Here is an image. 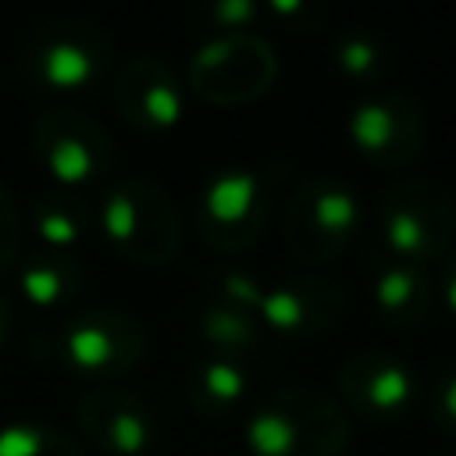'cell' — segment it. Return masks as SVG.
I'll list each match as a JSON object with an SVG mask.
<instances>
[{"instance_id": "cell-25", "label": "cell", "mask_w": 456, "mask_h": 456, "mask_svg": "<svg viewBox=\"0 0 456 456\" xmlns=\"http://www.w3.org/2000/svg\"><path fill=\"white\" fill-rule=\"evenodd\" d=\"M442 306L456 317V249L442 256Z\"/></svg>"}, {"instance_id": "cell-6", "label": "cell", "mask_w": 456, "mask_h": 456, "mask_svg": "<svg viewBox=\"0 0 456 456\" xmlns=\"http://www.w3.org/2000/svg\"><path fill=\"white\" fill-rule=\"evenodd\" d=\"M274 175L256 164H224L207 175L196 196V232L221 253L235 256L249 249L271 217Z\"/></svg>"}, {"instance_id": "cell-22", "label": "cell", "mask_w": 456, "mask_h": 456, "mask_svg": "<svg viewBox=\"0 0 456 456\" xmlns=\"http://www.w3.org/2000/svg\"><path fill=\"white\" fill-rule=\"evenodd\" d=\"M264 14L267 11L256 0H210L203 7L207 25H214L217 32H253Z\"/></svg>"}, {"instance_id": "cell-7", "label": "cell", "mask_w": 456, "mask_h": 456, "mask_svg": "<svg viewBox=\"0 0 456 456\" xmlns=\"http://www.w3.org/2000/svg\"><path fill=\"white\" fill-rule=\"evenodd\" d=\"M46 353L75 378L114 381L125 378L146 353L142 324L118 306H93L68 314L46 338Z\"/></svg>"}, {"instance_id": "cell-19", "label": "cell", "mask_w": 456, "mask_h": 456, "mask_svg": "<svg viewBox=\"0 0 456 456\" xmlns=\"http://www.w3.org/2000/svg\"><path fill=\"white\" fill-rule=\"evenodd\" d=\"M28 224H32V235L46 246V253H68L71 256V249L89 232V214L78 200H71L64 192H46L32 203Z\"/></svg>"}, {"instance_id": "cell-14", "label": "cell", "mask_w": 456, "mask_h": 456, "mask_svg": "<svg viewBox=\"0 0 456 456\" xmlns=\"http://www.w3.org/2000/svg\"><path fill=\"white\" fill-rule=\"evenodd\" d=\"M185 82L175 68L153 53H139L121 64L114 78V107L139 132H171L185 121Z\"/></svg>"}, {"instance_id": "cell-1", "label": "cell", "mask_w": 456, "mask_h": 456, "mask_svg": "<svg viewBox=\"0 0 456 456\" xmlns=\"http://www.w3.org/2000/svg\"><path fill=\"white\" fill-rule=\"evenodd\" d=\"M342 403L310 385H285L260 399L242 424L249 456H342L349 445Z\"/></svg>"}, {"instance_id": "cell-4", "label": "cell", "mask_w": 456, "mask_h": 456, "mask_svg": "<svg viewBox=\"0 0 456 456\" xmlns=\"http://www.w3.org/2000/svg\"><path fill=\"white\" fill-rule=\"evenodd\" d=\"M214 296L239 303L278 338H314L331 328L346 306V296L335 281L296 278L267 285L242 267H221L214 278Z\"/></svg>"}, {"instance_id": "cell-5", "label": "cell", "mask_w": 456, "mask_h": 456, "mask_svg": "<svg viewBox=\"0 0 456 456\" xmlns=\"http://www.w3.org/2000/svg\"><path fill=\"white\" fill-rule=\"evenodd\" d=\"M381 256L428 267L442 260L456 239V203L449 189L428 178H399L378 203Z\"/></svg>"}, {"instance_id": "cell-10", "label": "cell", "mask_w": 456, "mask_h": 456, "mask_svg": "<svg viewBox=\"0 0 456 456\" xmlns=\"http://www.w3.org/2000/svg\"><path fill=\"white\" fill-rule=\"evenodd\" d=\"M32 153L61 189L100 185L114 167L110 132L75 107H50L32 121Z\"/></svg>"}, {"instance_id": "cell-23", "label": "cell", "mask_w": 456, "mask_h": 456, "mask_svg": "<svg viewBox=\"0 0 456 456\" xmlns=\"http://www.w3.org/2000/svg\"><path fill=\"white\" fill-rule=\"evenodd\" d=\"M21 260V217L14 192L0 182V278L11 274Z\"/></svg>"}, {"instance_id": "cell-24", "label": "cell", "mask_w": 456, "mask_h": 456, "mask_svg": "<svg viewBox=\"0 0 456 456\" xmlns=\"http://www.w3.org/2000/svg\"><path fill=\"white\" fill-rule=\"evenodd\" d=\"M431 417L438 424L442 435L456 438V363L442 370V378L435 381V392H431Z\"/></svg>"}, {"instance_id": "cell-16", "label": "cell", "mask_w": 456, "mask_h": 456, "mask_svg": "<svg viewBox=\"0 0 456 456\" xmlns=\"http://www.w3.org/2000/svg\"><path fill=\"white\" fill-rule=\"evenodd\" d=\"M11 274H14V289H18L21 303L32 310H43V314L64 310L82 289V267L68 253L43 249V253L21 256Z\"/></svg>"}, {"instance_id": "cell-12", "label": "cell", "mask_w": 456, "mask_h": 456, "mask_svg": "<svg viewBox=\"0 0 456 456\" xmlns=\"http://www.w3.org/2000/svg\"><path fill=\"white\" fill-rule=\"evenodd\" d=\"M338 395L342 403L374 424L403 420L420 395V381L413 363L385 349H363L349 356L338 370Z\"/></svg>"}, {"instance_id": "cell-18", "label": "cell", "mask_w": 456, "mask_h": 456, "mask_svg": "<svg viewBox=\"0 0 456 456\" xmlns=\"http://www.w3.org/2000/svg\"><path fill=\"white\" fill-rule=\"evenodd\" d=\"M260 324L249 310H242L239 303H228L221 296H214L203 310H200V338L207 346V353L214 356H232V360H246L256 342H260Z\"/></svg>"}, {"instance_id": "cell-2", "label": "cell", "mask_w": 456, "mask_h": 456, "mask_svg": "<svg viewBox=\"0 0 456 456\" xmlns=\"http://www.w3.org/2000/svg\"><path fill=\"white\" fill-rule=\"evenodd\" d=\"M96 228L121 260L139 267H160L175 260L185 235L182 214L167 189L139 175L103 185L96 203Z\"/></svg>"}, {"instance_id": "cell-3", "label": "cell", "mask_w": 456, "mask_h": 456, "mask_svg": "<svg viewBox=\"0 0 456 456\" xmlns=\"http://www.w3.org/2000/svg\"><path fill=\"white\" fill-rule=\"evenodd\" d=\"M114 57L110 36L89 18H43L18 43V71L25 82L50 93L93 89Z\"/></svg>"}, {"instance_id": "cell-26", "label": "cell", "mask_w": 456, "mask_h": 456, "mask_svg": "<svg viewBox=\"0 0 456 456\" xmlns=\"http://www.w3.org/2000/svg\"><path fill=\"white\" fill-rule=\"evenodd\" d=\"M11 335H14V303L7 296H0V353L11 342Z\"/></svg>"}, {"instance_id": "cell-11", "label": "cell", "mask_w": 456, "mask_h": 456, "mask_svg": "<svg viewBox=\"0 0 456 456\" xmlns=\"http://www.w3.org/2000/svg\"><path fill=\"white\" fill-rule=\"evenodd\" d=\"M349 146L388 171L413 164L424 150V110L410 93L399 89H370L346 114Z\"/></svg>"}, {"instance_id": "cell-15", "label": "cell", "mask_w": 456, "mask_h": 456, "mask_svg": "<svg viewBox=\"0 0 456 456\" xmlns=\"http://www.w3.org/2000/svg\"><path fill=\"white\" fill-rule=\"evenodd\" d=\"M431 292L435 289H431L428 267L378 256V264L370 271V303L388 328L403 331V328L420 324L431 310Z\"/></svg>"}, {"instance_id": "cell-21", "label": "cell", "mask_w": 456, "mask_h": 456, "mask_svg": "<svg viewBox=\"0 0 456 456\" xmlns=\"http://www.w3.org/2000/svg\"><path fill=\"white\" fill-rule=\"evenodd\" d=\"M331 64L349 82H374L388 64V46L367 28H346L331 43Z\"/></svg>"}, {"instance_id": "cell-9", "label": "cell", "mask_w": 456, "mask_h": 456, "mask_svg": "<svg viewBox=\"0 0 456 456\" xmlns=\"http://www.w3.org/2000/svg\"><path fill=\"white\" fill-rule=\"evenodd\" d=\"M274 46L256 32H214L185 68V89L217 107H239L274 86Z\"/></svg>"}, {"instance_id": "cell-8", "label": "cell", "mask_w": 456, "mask_h": 456, "mask_svg": "<svg viewBox=\"0 0 456 456\" xmlns=\"http://www.w3.org/2000/svg\"><path fill=\"white\" fill-rule=\"evenodd\" d=\"M363 221L360 189L338 175L314 171L299 182L285 210V246L303 264L338 260Z\"/></svg>"}, {"instance_id": "cell-20", "label": "cell", "mask_w": 456, "mask_h": 456, "mask_svg": "<svg viewBox=\"0 0 456 456\" xmlns=\"http://www.w3.org/2000/svg\"><path fill=\"white\" fill-rule=\"evenodd\" d=\"M0 456H86V449L50 420H7L0 424Z\"/></svg>"}, {"instance_id": "cell-17", "label": "cell", "mask_w": 456, "mask_h": 456, "mask_svg": "<svg viewBox=\"0 0 456 456\" xmlns=\"http://www.w3.org/2000/svg\"><path fill=\"white\" fill-rule=\"evenodd\" d=\"M249 392V370L246 360H232V356H200L192 374H189V403L196 413L217 417L235 410Z\"/></svg>"}, {"instance_id": "cell-13", "label": "cell", "mask_w": 456, "mask_h": 456, "mask_svg": "<svg viewBox=\"0 0 456 456\" xmlns=\"http://www.w3.org/2000/svg\"><path fill=\"white\" fill-rule=\"evenodd\" d=\"M75 420L103 456H153L160 445V424L146 399L114 385L86 392L75 406Z\"/></svg>"}]
</instances>
